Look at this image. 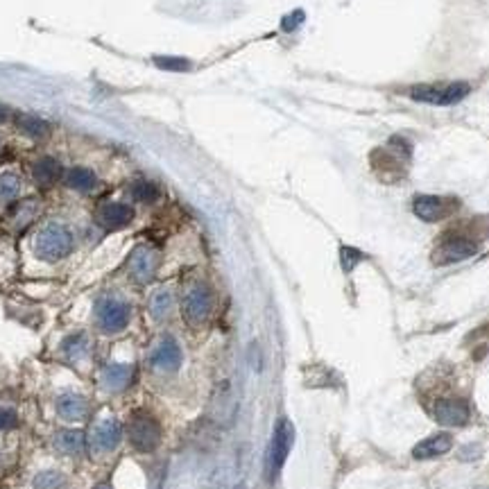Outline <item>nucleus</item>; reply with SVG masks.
I'll list each match as a JSON object with an SVG mask.
<instances>
[{
	"mask_svg": "<svg viewBox=\"0 0 489 489\" xmlns=\"http://www.w3.org/2000/svg\"><path fill=\"white\" fill-rule=\"evenodd\" d=\"M340 261H342V270L344 272H351L360 261H365V254L353 249V247H342L340 249Z\"/></svg>",
	"mask_w": 489,
	"mask_h": 489,
	"instance_id": "obj_27",
	"label": "nucleus"
},
{
	"mask_svg": "<svg viewBox=\"0 0 489 489\" xmlns=\"http://www.w3.org/2000/svg\"><path fill=\"white\" fill-rule=\"evenodd\" d=\"M295 444V426L293 421L281 417L272 432L270 446H268V455H265V474L268 481H277L281 469H284L286 460L290 455V448Z\"/></svg>",
	"mask_w": 489,
	"mask_h": 489,
	"instance_id": "obj_2",
	"label": "nucleus"
},
{
	"mask_svg": "<svg viewBox=\"0 0 489 489\" xmlns=\"http://www.w3.org/2000/svg\"><path fill=\"white\" fill-rule=\"evenodd\" d=\"M469 415H472V410L460 399H441L432 406V417L441 426H465L469 421Z\"/></svg>",
	"mask_w": 489,
	"mask_h": 489,
	"instance_id": "obj_9",
	"label": "nucleus"
},
{
	"mask_svg": "<svg viewBox=\"0 0 489 489\" xmlns=\"http://www.w3.org/2000/svg\"><path fill=\"white\" fill-rule=\"evenodd\" d=\"M131 308L129 304L120 302V299H102L96 306V319L98 326L105 333H118L129 324Z\"/></svg>",
	"mask_w": 489,
	"mask_h": 489,
	"instance_id": "obj_7",
	"label": "nucleus"
},
{
	"mask_svg": "<svg viewBox=\"0 0 489 489\" xmlns=\"http://www.w3.org/2000/svg\"><path fill=\"white\" fill-rule=\"evenodd\" d=\"M478 251V242L462 233H446L444 238L437 242L435 251H432V263L435 265H451V263H460L472 258Z\"/></svg>",
	"mask_w": 489,
	"mask_h": 489,
	"instance_id": "obj_5",
	"label": "nucleus"
},
{
	"mask_svg": "<svg viewBox=\"0 0 489 489\" xmlns=\"http://www.w3.org/2000/svg\"><path fill=\"white\" fill-rule=\"evenodd\" d=\"M302 21H304V12H302V9H297L295 14L286 16V18H284V23H281V25H284V30H286V32H290V30H295V27H297L299 23H302Z\"/></svg>",
	"mask_w": 489,
	"mask_h": 489,
	"instance_id": "obj_30",
	"label": "nucleus"
},
{
	"mask_svg": "<svg viewBox=\"0 0 489 489\" xmlns=\"http://www.w3.org/2000/svg\"><path fill=\"white\" fill-rule=\"evenodd\" d=\"M73 247V233L59 222H50L36 236V256L43 261H59Z\"/></svg>",
	"mask_w": 489,
	"mask_h": 489,
	"instance_id": "obj_3",
	"label": "nucleus"
},
{
	"mask_svg": "<svg viewBox=\"0 0 489 489\" xmlns=\"http://www.w3.org/2000/svg\"><path fill=\"white\" fill-rule=\"evenodd\" d=\"M16 426V412L9 408H0V430Z\"/></svg>",
	"mask_w": 489,
	"mask_h": 489,
	"instance_id": "obj_29",
	"label": "nucleus"
},
{
	"mask_svg": "<svg viewBox=\"0 0 489 489\" xmlns=\"http://www.w3.org/2000/svg\"><path fill=\"white\" fill-rule=\"evenodd\" d=\"M120 439H122V428L116 419L100 421L96 430H93V446H96V451H100V453L114 451L120 444Z\"/></svg>",
	"mask_w": 489,
	"mask_h": 489,
	"instance_id": "obj_13",
	"label": "nucleus"
},
{
	"mask_svg": "<svg viewBox=\"0 0 489 489\" xmlns=\"http://www.w3.org/2000/svg\"><path fill=\"white\" fill-rule=\"evenodd\" d=\"M460 202L455 197H439V195H417L412 202V211L424 222H439L458 211Z\"/></svg>",
	"mask_w": 489,
	"mask_h": 489,
	"instance_id": "obj_6",
	"label": "nucleus"
},
{
	"mask_svg": "<svg viewBox=\"0 0 489 489\" xmlns=\"http://www.w3.org/2000/svg\"><path fill=\"white\" fill-rule=\"evenodd\" d=\"M21 191V182L14 173H3L0 175V202H9L14 200Z\"/></svg>",
	"mask_w": 489,
	"mask_h": 489,
	"instance_id": "obj_25",
	"label": "nucleus"
},
{
	"mask_svg": "<svg viewBox=\"0 0 489 489\" xmlns=\"http://www.w3.org/2000/svg\"><path fill=\"white\" fill-rule=\"evenodd\" d=\"M472 87L467 82H439V84H415L408 89V96L415 102H426L435 107H451L462 102Z\"/></svg>",
	"mask_w": 489,
	"mask_h": 489,
	"instance_id": "obj_1",
	"label": "nucleus"
},
{
	"mask_svg": "<svg viewBox=\"0 0 489 489\" xmlns=\"http://www.w3.org/2000/svg\"><path fill=\"white\" fill-rule=\"evenodd\" d=\"M61 175H64V168L57 159H52V156L36 159L32 166V177L39 186H52L54 182H59Z\"/></svg>",
	"mask_w": 489,
	"mask_h": 489,
	"instance_id": "obj_18",
	"label": "nucleus"
},
{
	"mask_svg": "<svg viewBox=\"0 0 489 489\" xmlns=\"http://www.w3.org/2000/svg\"><path fill=\"white\" fill-rule=\"evenodd\" d=\"M131 197H134L136 202H154L159 197V186L154 182H147V180H138L134 182V186H131Z\"/></svg>",
	"mask_w": 489,
	"mask_h": 489,
	"instance_id": "obj_22",
	"label": "nucleus"
},
{
	"mask_svg": "<svg viewBox=\"0 0 489 489\" xmlns=\"http://www.w3.org/2000/svg\"><path fill=\"white\" fill-rule=\"evenodd\" d=\"M18 127H21L27 136H34V138H41L48 134V122H43L34 116H18Z\"/></svg>",
	"mask_w": 489,
	"mask_h": 489,
	"instance_id": "obj_24",
	"label": "nucleus"
},
{
	"mask_svg": "<svg viewBox=\"0 0 489 489\" xmlns=\"http://www.w3.org/2000/svg\"><path fill=\"white\" fill-rule=\"evenodd\" d=\"M134 381V367L131 365H122V363H111L102 370V385L107 390L120 392L129 388V383Z\"/></svg>",
	"mask_w": 489,
	"mask_h": 489,
	"instance_id": "obj_17",
	"label": "nucleus"
},
{
	"mask_svg": "<svg viewBox=\"0 0 489 489\" xmlns=\"http://www.w3.org/2000/svg\"><path fill=\"white\" fill-rule=\"evenodd\" d=\"M34 487L36 489H64L66 481L59 472H43L34 478Z\"/></svg>",
	"mask_w": 489,
	"mask_h": 489,
	"instance_id": "obj_26",
	"label": "nucleus"
},
{
	"mask_svg": "<svg viewBox=\"0 0 489 489\" xmlns=\"http://www.w3.org/2000/svg\"><path fill=\"white\" fill-rule=\"evenodd\" d=\"M57 412L66 421H80L87 417L89 401L78 392H64L57 397Z\"/></svg>",
	"mask_w": 489,
	"mask_h": 489,
	"instance_id": "obj_16",
	"label": "nucleus"
},
{
	"mask_svg": "<svg viewBox=\"0 0 489 489\" xmlns=\"http://www.w3.org/2000/svg\"><path fill=\"white\" fill-rule=\"evenodd\" d=\"M149 363H152V367L159 372H177V370H180V365H182L180 344H177L173 337H166V340L154 349Z\"/></svg>",
	"mask_w": 489,
	"mask_h": 489,
	"instance_id": "obj_11",
	"label": "nucleus"
},
{
	"mask_svg": "<svg viewBox=\"0 0 489 489\" xmlns=\"http://www.w3.org/2000/svg\"><path fill=\"white\" fill-rule=\"evenodd\" d=\"M154 270H156V254L149 249V247H138L134 249L129 258V272L138 284H147L149 279L154 277Z\"/></svg>",
	"mask_w": 489,
	"mask_h": 489,
	"instance_id": "obj_12",
	"label": "nucleus"
},
{
	"mask_svg": "<svg viewBox=\"0 0 489 489\" xmlns=\"http://www.w3.org/2000/svg\"><path fill=\"white\" fill-rule=\"evenodd\" d=\"M170 310H173V295L168 290H159L152 297V302H149V313H152L154 319H166L170 315Z\"/></svg>",
	"mask_w": 489,
	"mask_h": 489,
	"instance_id": "obj_21",
	"label": "nucleus"
},
{
	"mask_svg": "<svg viewBox=\"0 0 489 489\" xmlns=\"http://www.w3.org/2000/svg\"><path fill=\"white\" fill-rule=\"evenodd\" d=\"M127 437L131 446L140 451V453H152L159 446V441H161V426H159V421L152 415L136 412L127 424Z\"/></svg>",
	"mask_w": 489,
	"mask_h": 489,
	"instance_id": "obj_4",
	"label": "nucleus"
},
{
	"mask_svg": "<svg viewBox=\"0 0 489 489\" xmlns=\"http://www.w3.org/2000/svg\"><path fill=\"white\" fill-rule=\"evenodd\" d=\"M66 184H68L73 191H80V193H89L96 188L98 180L96 175H93L89 168H82V166H75L68 170V175H66Z\"/></svg>",
	"mask_w": 489,
	"mask_h": 489,
	"instance_id": "obj_20",
	"label": "nucleus"
},
{
	"mask_svg": "<svg viewBox=\"0 0 489 489\" xmlns=\"http://www.w3.org/2000/svg\"><path fill=\"white\" fill-rule=\"evenodd\" d=\"M131 218H134V211H131V206L122 202H109L105 206H100V211H98V224L107 231L127 227Z\"/></svg>",
	"mask_w": 489,
	"mask_h": 489,
	"instance_id": "obj_10",
	"label": "nucleus"
},
{
	"mask_svg": "<svg viewBox=\"0 0 489 489\" xmlns=\"http://www.w3.org/2000/svg\"><path fill=\"white\" fill-rule=\"evenodd\" d=\"M89 351V340H87V335H82V333H75L71 337H66V342H64V353L68 356L71 360H78L82 358L84 353Z\"/></svg>",
	"mask_w": 489,
	"mask_h": 489,
	"instance_id": "obj_23",
	"label": "nucleus"
},
{
	"mask_svg": "<svg viewBox=\"0 0 489 489\" xmlns=\"http://www.w3.org/2000/svg\"><path fill=\"white\" fill-rule=\"evenodd\" d=\"M401 159H406V156L399 154V152L390 154V152H385V149H374V152H372V166H374V170L379 173L381 180L394 182V180H399V177H403Z\"/></svg>",
	"mask_w": 489,
	"mask_h": 489,
	"instance_id": "obj_14",
	"label": "nucleus"
},
{
	"mask_svg": "<svg viewBox=\"0 0 489 489\" xmlns=\"http://www.w3.org/2000/svg\"><path fill=\"white\" fill-rule=\"evenodd\" d=\"M213 310V295L206 286H195L188 290L182 304V315L191 326H197L209 319Z\"/></svg>",
	"mask_w": 489,
	"mask_h": 489,
	"instance_id": "obj_8",
	"label": "nucleus"
},
{
	"mask_svg": "<svg viewBox=\"0 0 489 489\" xmlns=\"http://www.w3.org/2000/svg\"><path fill=\"white\" fill-rule=\"evenodd\" d=\"M96 489H114V487H111V485H107V483H102V485H98Z\"/></svg>",
	"mask_w": 489,
	"mask_h": 489,
	"instance_id": "obj_32",
	"label": "nucleus"
},
{
	"mask_svg": "<svg viewBox=\"0 0 489 489\" xmlns=\"http://www.w3.org/2000/svg\"><path fill=\"white\" fill-rule=\"evenodd\" d=\"M54 446L64 455H82L84 446H87V435L82 430H73V428L59 430L57 437H54Z\"/></svg>",
	"mask_w": 489,
	"mask_h": 489,
	"instance_id": "obj_19",
	"label": "nucleus"
},
{
	"mask_svg": "<svg viewBox=\"0 0 489 489\" xmlns=\"http://www.w3.org/2000/svg\"><path fill=\"white\" fill-rule=\"evenodd\" d=\"M154 64L163 71H188L186 59H177V57H154Z\"/></svg>",
	"mask_w": 489,
	"mask_h": 489,
	"instance_id": "obj_28",
	"label": "nucleus"
},
{
	"mask_svg": "<svg viewBox=\"0 0 489 489\" xmlns=\"http://www.w3.org/2000/svg\"><path fill=\"white\" fill-rule=\"evenodd\" d=\"M453 446V437L448 432H437V435H430L426 439H421L419 444L412 448V458L417 460H432V458H439L451 451Z\"/></svg>",
	"mask_w": 489,
	"mask_h": 489,
	"instance_id": "obj_15",
	"label": "nucleus"
},
{
	"mask_svg": "<svg viewBox=\"0 0 489 489\" xmlns=\"http://www.w3.org/2000/svg\"><path fill=\"white\" fill-rule=\"evenodd\" d=\"M9 118H12V111H9L5 105H0V122H7Z\"/></svg>",
	"mask_w": 489,
	"mask_h": 489,
	"instance_id": "obj_31",
	"label": "nucleus"
}]
</instances>
